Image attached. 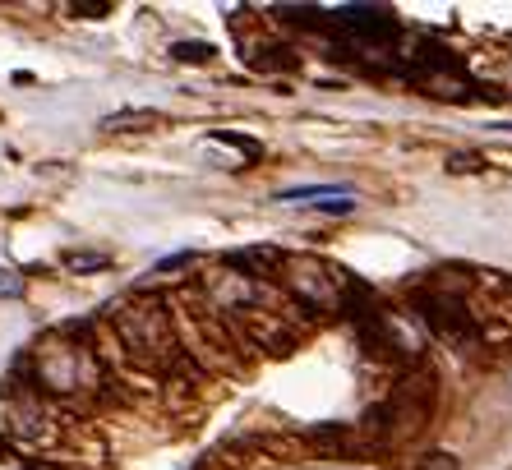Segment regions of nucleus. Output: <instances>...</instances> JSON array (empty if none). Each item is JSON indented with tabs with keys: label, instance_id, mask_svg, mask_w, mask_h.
I'll use <instances>...</instances> for the list:
<instances>
[{
	"label": "nucleus",
	"instance_id": "8",
	"mask_svg": "<svg viewBox=\"0 0 512 470\" xmlns=\"http://www.w3.org/2000/svg\"><path fill=\"white\" fill-rule=\"evenodd\" d=\"M185 263H194V254H171V259L157 263V272H171V268H185Z\"/></svg>",
	"mask_w": 512,
	"mask_h": 470
},
{
	"label": "nucleus",
	"instance_id": "7",
	"mask_svg": "<svg viewBox=\"0 0 512 470\" xmlns=\"http://www.w3.org/2000/svg\"><path fill=\"white\" fill-rule=\"evenodd\" d=\"M0 295H24V282H19L14 272H5V268H0Z\"/></svg>",
	"mask_w": 512,
	"mask_h": 470
},
{
	"label": "nucleus",
	"instance_id": "5",
	"mask_svg": "<svg viewBox=\"0 0 512 470\" xmlns=\"http://www.w3.org/2000/svg\"><path fill=\"white\" fill-rule=\"evenodd\" d=\"M107 254H65V268L70 272H97V268H107Z\"/></svg>",
	"mask_w": 512,
	"mask_h": 470
},
{
	"label": "nucleus",
	"instance_id": "1",
	"mask_svg": "<svg viewBox=\"0 0 512 470\" xmlns=\"http://www.w3.org/2000/svg\"><path fill=\"white\" fill-rule=\"evenodd\" d=\"M337 14H342L346 28H356V33H365V37H388V33H397L393 14L379 10V5H351V10H337Z\"/></svg>",
	"mask_w": 512,
	"mask_h": 470
},
{
	"label": "nucleus",
	"instance_id": "3",
	"mask_svg": "<svg viewBox=\"0 0 512 470\" xmlns=\"http://www.w3.org/2000/svg\"><path fill=\"white\" fill-rule=\"evenodd\" d=\"M157 111H116V116L102 120V130H125V125H157Z\"/></svg>",
	"mask_w": 512,
	"mask_h": 470
},
{
	"label": "nucleus",
	"instance_id": "4",
	"mask_svg": "<svg viewBox=\"0 0 512 470\" xmlns=\"http://www.w3.org/2000/svg\"><path fill=\"white\" fill-rule=\"evenodd\" d=\"M171 56L185 60V65H199V60L213 56V47H208V42H176V47H171Z\"/></svg>",
	"mask_w": 512,
	"mask_h": 470
},
{
	"label": "nucleus",
	"instance_id": "6",
	"mask_svg": "<svg viewBox=\"0 0 512 470\" xmlns=\"http://www.w3.org/2000/svg\"><path fill=\"white\" fill-rule=\"evenodd\" d=\"M213 139L236 148V153H245V157H259V143H250V139H236V134H213Z\"/></svg>",
	"mask_w": 512,
	"mask_h": 470
},
{
	"label": "nucleus",
	"instance_id": "2",
	"mask_svg": "<svg viewBox=\"0 0 512 470\" xmlns=\"http://www.w3.org/2000/svg\"><path fill=\"white\" fill-rule=\"evenodd\" d=\"M296 199H346L342 185H296V189H282V203H296Z\"/></svg>",
	"mask_w": 512,
	"mask_h": 470
}]
</instances>
